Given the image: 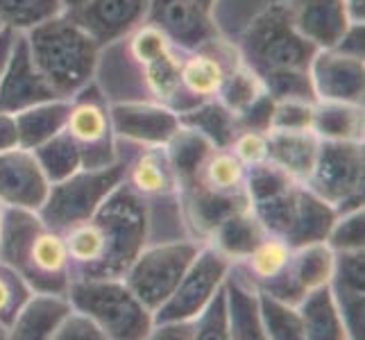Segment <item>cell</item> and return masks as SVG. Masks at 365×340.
<instances>
[{"instance_id": "8", "label": "cell", "mask_w": 365, "mask_h": 340, "mask_svg": "<svg viewBox=\"0 0 365 340\" xmlns=\"http://www.w3.org/2000/svg\"><path fill=\"white\" fill-rule=\"evenodd\" d=\"M307 188L334 209L363 205V141H322Z\"/></svg>"}, {"instance_id": "10", "label": "cell", "mask_w": 365, "mask_h": 340, "mask_svg": "<svg viewBox=\"0 0 365 340\" xmlns=\"http://www.w3.org/2000/svg\"><path fill=\"white\" fill-rule=\"evenodd\" d=\"M64 130L80 148L82 168H103L114 163V143H111L114 128L96 86L86 84L75 93Z\"/></svg>"}, {"instance_id": "56", "label": "cell", "mask_w": 365, "mask_h": 340, "mask_svg": "<svg viewBox=\"0 0 365 340\" xmlns=\"http://www.w3.org/2000/svg\"><path fill=\"white\" fill-rule=\"evenodd\" d=\"M5 28H7V25H5V23H3V21H0V32H3V30H5Z\"/></svg>"}, {"instance_id": "6", "label": "cell", "mask_w": 365, "mask_h": 340, "mask_svg": "<svg viewBox=\"0 0 365 340\" xmlns=\"http://www.w3.org/2000/svg\"><path fill=\"white\" fill-rule=\"evenodd\" d=\"M123 177L125 166L116 161L103 168H80L71 177L50 184L46 202L36 213L46 227L66 234L71 227L89 220Z\"/></svg>"}, {"instance_id": "18", "label": "cell", "mask_w": 365, "mask_h": 340, "mask_svg": "<svg viewBox=\"0 0 365 340\" xmlns=\"http://www.w3.org/2000/svg\"><path fill=\"white\" fill-rule=\"evenodd\" d=\"M295 30L316 48H331L349 25L345 0H286Z\"/></svg>"}, {"instance_id": "4", "label": "cell", "mask_w": 365, "mask_h": 340, "mask_svg": "<svg viewBox=\"0 0 365 340\" xmlns=\"http://www.w3.org/2000/svg\"><path fill=\"white\" fill-rule=\"evenodd\" d=\"M91 220L103 234L105 257L89 279H100V277L120 279L145 245L148 209L143 200L132 186L120 182L96 209Z\"/></svg>"}, {"instance_id": "54", "label": "cell", "mask_w": 365, "mask_h": 340, "mask_svg": "<svg viewBox=\"0 0 365 340\" xmlns=\"http://www.w3.org/2000/svg\"><path fill=\"white\" fill-rule=\"evenodd\" d=\"M61 3H64V9H66V11H71V9H75L78 5H82L84 0H61Z\"/></svg>"}, {"instance_id": "9", "label": "cell", "mask_w": 365, "mask_h": 340, "mask_svg": "<svg viewBox=\"0 0 365 340\" xmlns=\"http://www.w3.org/2000/svg\"><path fill=\"white\" fill-rule=\"evenodd\" d=\"M232 261L218 247L207 245L195 254L180 284L163 304L153 313V324L161 322H193L213 293L222 286Z\"/></svg>"}, {"instance_id": "46", "label": "cell", "mask_w": 365, "mask_h": 340, "mask_svg": "<svg viewBox=\"0 0 365 340\" xmlns=\"http://www.w3.org/2000/svg\"><path fill=\"white\" fill-rule=\"evenodd\" d=\"M313 107L309 100H274L270 130H313Z\"/></svg>"}, {"instance_id": "7", "label": "cell", "mask_w": 365, "mask_h": 340, "mask_svg": "<svg viewBox=\"0 0 365 340\" xmlns=\"http://www.w3.org/2000/svg\"><path fill=\"white\" fill-rule=\"evenodd\" d=\"M197 252L195 243H166L141 249L123 274L125 284L150 313H155L170 297Z\"/></svg>"}, {"instance_id": "40", "label": "cell", "mask_w": 365, "mask_h": 340, "mask_svg": "<svg viewBox=\"0 0 365 340\" xmlns=\"http://www.w3.org/2000/svg\"><path fill=\"white\" fill-rule=\"evenodd\" d=\"M293 184L295 180L288 177L279 166H274L268 159L257 163V166L245 168V193L252 205L261 202V200H268L272 195H279Z\"/></svg>"}, {"instance_id": "2", "label": "cell", "mask_w": 365, "mask_h": 340, "mask_svg": "<svg viewBox=\"0 0 365 340\" xmlns=\"http://www.w3.org/2000/svg\"><path fill=\"white\" fill-rule=\"evenodd\" d=\"M32 61L61 98H73L91 82L98 41L66 11L25 32Z\"/></svg>"}, {"instance_id": "42", "label": "cell", "mask_w": 365, "mask_h": 340, "mask_svg": "<svg viewBox=\"0 0 365 340\" xmlns=\"http://www.w3.org/2000/svg\"><path fill=\"white\" fill-rule=\"evenodd\" d=\"M28 297H30L28 282L14 268L3 263L0 266V324L9 329L14 318L19 316L21 306L28 302Z\"/></svg>"}, {"instance_id": "5", "label": "cell", "mask_w": 365, "mask_h": 340, "mask_svg": "<svg viewBox=\"0 0 365 340\" xmlns=\"http://www.w3.org/2000/svg\"><path fill=\"white\" fill-rule=\"evenodd\" d=\"M66 293L73 309L86 313L107 338H148L153 331V313L116 277H80Z\"/></svg>"}, {"instance_id": "14", "label": "cell", "mask_w": 365, "mask_h": 340, "mask_svg": "<svg viewBox=\"0 0 365 340\" xmlns=\"http://www.w3.org/2000/svg\"><path fill=\"white\" fill-rule=\"evenodd\" d=\"M148 23L168 36L175 48L195 50L218 36L209 11L195 0H150Z\"/></svg>"}, {"instance_id": "17", "label": "cell", "mask_w": 365, "mask_h": 340, "mask_svg": "<svg viewBox=\"0 0 365 340\" xmlns=\"http://www.w3.org/2000/svg\"><path fill=\"white\" fill-rule=\"evenodd\" d=\"M109 118L116 134L145 145H166L180 128L178 113L166 105L120 103L109 109Z\"/></svg>"}, {"instance_id": "58", "label": "cell", "mask_w": 365, "mask_h": 340, "mask_svg": "<svg viewBox=\"0 0 365 340\" xmlns=\"http://www.w3.org/2000/svg\"><path fill=\"white\" fill-rule=\"evenodd\" d=\"M0 207H3V205H0Z\"/></svg>"}, {"instance_id": "38", "label": "cell", "mask_w": 365, "mask_h": 340, "mask_svg": "<svg viewBox=\"0 0 365 340\" xmlns=\"http://www.w3.org/2000/svg\"><path fill=\"white\" fill-rule=\"evenodd\" d=\"M291 254H293V247L288 245L284 238L266 234L261 238V243L252 249L245 259L247 272L255 277L257 284H266L286 268V263L291 261Z\"/></svg>"}, {"instance_id": "32", "label": "cell", "mask_w": 365, "mask_h": 340, "mask_svg": "<svg viewBox=\"0 0 365 340\" xmlns=\"http://www.w3.org/2000/svg\"><path fill=\"white\" fill-rule=\"evenodd\" d=\"M32 153L50 184L66 180L82 168V153L78 143L66 134V130L55 134L53 138H48L46 143L36 145Z\"/></svg>"}, {"instance_id": "41", "label": "cell", "mask_w": 365, "mask_h": 340, "mask_svg": "<svg viewBox=\"0 0 365 340\" xmlns=\"http://www.w3.org/2000/svg\"><path fill=\"white\" fill-rule=\"evenodd\" d=\"M193 338L200 340H225L230 338V316H227V297H225V286H220L209 304L200 311L193 320Z\"/></svg>"}, {"instance_id": "22", "label": "cell", "mask_w": 365, "mask_h": 340, "mask_svg": "<svg viewBox=\"0 0 365 340\" xmlns=\"http://www.w3.org/2000/svg\"><path fill=\"white\" fill-rule=\"evenodd\" d=\"M336 209L324 202L320 195H316L307 188L304 184L297 186V197H295V213L291 230L286 232L284 241L293 249L304 247L311 243H322L329 236V230L336 220Z\"/></svg>"}, {"instance_id": "15", "label": "cell", "mask_w": 365, "mask_h": 340, "mask_svg": "<svg viewBox=\"0 0 365 340\" xmlns=\"http://www.w3.org/2000/svg\"><path fill=\"white\" fill-rule=\"evenodd\" d=\"M241 53L225 39L213 36L211 41L195 50H188V57L182 59L180 80L188 96L195 100H209L218 93L227 73L241 64Z\"/></svg>"}, {"instance_id": "45", "label": "cell", "mask_w": 365, "mask_h": 340, "mask_svg": "<svg viewBox=\"0 0 365 340\" xmlns=\"http://www.w3.org/2000/svg\"><path fill=\"white\" fill-rule=\"evenodd\" d=\"M130 50H132V57L138 61V64L145 66V64H150V61L159 59L161 55L175 50V46L170 43L168 36L157 28V25L148 23V25H138V28L134 30V36L130 41Z\"/></svg>"}, {"instance_id": "47", "label": "cell", "mask_w": 365, "mask_h": 340, "mask_svg": "<svg viewBox=\"0 0 365 340\" xmlns=\"http://www.w3.org/2000/svg\"><path fill=\"white\" fill-rule=\"evenodd\" d=\"M232 155L243 163L245 168L257 166V163L268 159V138L266 132L255 130H241L230 145Z\"/></svg>"}, {"instance_id": "29", "label": "cell", "mask_w": 365, "mask_h": 340, "mask_svg": "<svg viewBox=\"0 0 365 340\" xmlns=\"http://www.w3.org/2000/svg\"><path fill=\"white\" fill-rule=\"evenodd\" d=\"M225 297H227L230 338H266L259 313V291L252 293L241 279L227 272L225 277Z\"/></svg>"}, {"instance_id": "13", "label": "cell", "mask_w": 365, "mask_h": 340, "mask_svg": "<svg viewBox=\"0 0 365 340\" xmlns=\"http://www.w3.org/2000/svg\"><path fill=\"white\" fill-rule=\"evenodd\" d=\"M48 191L50 182L32 150L16 145L0 153V205L39 211Z\"/></svg>"}, {"instance_id": "44", "label": "cell", "mask_w": 365, "mask_h": 340, "mask_svg": "<svg viewBox=\"0 0 365 340\" xmlns=\"http://www.w3.org/2000/svg\"><path fill=\"white\" fill-rule=\"evenodd\" d=\"M263 84H266V91L274 100H309V103H316V93H313L309 71H274L263 75Z\"/></svg>"}, {"instance_id": "11", "label": "cell", "mask_w": 365, "mask_h": 340, "mask_svg": "<svg viewBox=\"0 0 365 340\" xmlns=\"http://www.w3.org/2000/svg\"><path fill=\"white\" fill-rule=\"evenodd\" d=\"M61 98L32 61L25 32H16L7 64L0 75V113H16Z\"/></svg>"}, {"instance_id": "3", "label": "cell", "mask_w": 365, "mask_h": 340, "mask_svg": "<svg viewBox=\"0 0 365 340\" xmlns=\"http://www.w3.org/2000/svg\"><path fill=\"white\" fill-rule=\"evenodd\" d=\"M238 53L261 78L274 71H309L318 48L304 39L291 21L286 3L259 14L238 36Z\"/></svg>"}, {"instance_id": "35", "label": "cell", "mask_w": 365, "mask_h": 340, "mask_svg": "<svg viewBox=\"0 0 365 340\" xmlns=\"http://www.w3.org/2000/svg\"><path fill=\"white\" fill-rule=\"evenodd\" d=\"M263 93H266V84H263L261 75L241 61L236 68L227 73V78L222 80L216 96L234 116H238V113L245 111Z\"/></svg>"}, {"instance_id": "51", "label": "cell", "mask_w": 365, "mask_h": 340, "mask_svg": "<svg viewBox=\"0 0 365 340\" xmlns=\"http://www.w3.org/2000/svg\"><path fill=\"white\" fill-rule=\"evenodd\" d=\"M19 138H16V125L11 113H0V153H5L9 148H16Z\"/></svg>"}, {"instance_id": "24", "label": "cell", "mask_w": 365, "mask_h": 340, "mask_svg": "<svg viewBox=\"0 0 365 340\" xmlns=\"http://www.w3.org/2000/svg\"><path fill=\"white\" fill-rule=\"evenodd\" d=\"M68 109H71V100L57 98V100H48V103H39L34 107L11 113L16 125L19 145L25 150H34L36 145L46 143L48 138H53L55 134L64 132Z\"/></svg>"}, {"instance_id": "27", "label": "cell", "mask_w": 365, "mask_h": 340, "mask_svg": "<svg viewBox=\"0 0 365 340\" xmlns=\"http://www.w3.org/2000/svg\"><path fill=\"white\" fill-rule=\"evenodd\" d=\"M313 132L322 141H363V105L316 100Z\"/></svg>"}, {"instance_id": "12", "label": "cell", "mask_w": 365, "mask_h": 340, "mask_svg": "<svg viewBox=\"0 0 365 340\" xmlns=\"http://www.w3.org/2000/svg\"><path fill=\"white\" fill-rule=\"evenodd\" d=\"M316 100L363 105V59L336 48H318L309 64Z\"/></svg>"}, {"instance_id": "57", "label": "cell", "mask_w": 365, "mask_h": 340, "mask_svg": "<svg viewBox=\"0 0 365 340\" xmlns=\"http://www.w3.org/2000/svg\"><path fill=\"white\" fill-rule=\"evenodd\" d=\"M0 213H3V207H0Z\"/></svg>"}, {"instance_id": "19", "label": "cell", "mask_w": 365, "mask_h": 340, "mask_svg": "<svg viewBox=\"0 0 365 340\" xmlns=\"http://www.w3.org/2000/svg\"><path fill=\"white\" fill-rule=\"evenodd\" d=\"M329 288L347 336L363 338V249L338 252Z\"/></svg>"}, {"instance_id": "53", "label": "cell", "mask_w": 365, "mask_h": 340, "mask_svg": "<svg viewBox=\"0 0 365 340\" xmlns=\"http://www.w3.org/2000/svg\"><path fill=\"white\" fill-rule=\"evenodd\" d=\"M349 23H363L365 21V0H345Z\"/></svg>"}, {"instance_id": "1", "label": "cell", "mask_w": 365, "mask_h": 340, "mask_svg": "<svg viewBox=\"0 0 365 340\" xmlns=\"http://www.w3.org/2000/svg\"><path fill=\"white\" fill-rule=\"evenodd\" d=\"M0 259L43 293L68 291V249L64 234L46 227L36 211L5 207L0 213Z\"/></svg>"}, {"instance_id": "26", "label": "cell", "mask_w": 365, "mask_h": 340, "mask_svg": "<svg viewBox=\"0 0 365 340\" xmlns=\"http://www.w3.org/2000/svg\"><path fill=\"white\" fill-rule=\"evenodd\" d=\"M266 227L261 225L257 213L250 209L238 211L234 216L225 218L216 230L211 232L213 247H218L230 261H245L247 254L255 249L261 238L266 236Z\"/></svg>"}, {"instance_id": "55", "label": "cell", "mask_w": 365, "mask_h": 340, "mask_svg": "<svg viewBox=\"0 0 365 340\" xmlns=\"http://www.w3.org/2000/svg\"><path fill=\"white\" fill-rule=\"evenodd\" d=\"M195 3L200 5V7H202V9H211V5H213V0H195Z\"/></svg>"}, {"instance_id": "23", "label": "cell", "mask_w": 365, "mask_h": 340, "mask_svg": "<svg viewBox=\"0 0 365 340\" xmlns=\"http://www.w3.org/2000/svg\"><path fill=\"white\" fill-rule=\"evenodd\" d=\"M66 293H43L28 297V302L21 306L19 316L11 322V338H53L57 326L61 324L73 304L64 297Z\"/></svg>"}, {"instance_id": "33", "label": "cell", "mask_w": 365, "mask_h": 340, "mask_svg": "<svg viewBox=\"0 0 365 340\" xmlns=\"http://www.w3.org/2000/svg\"><path fill=\"white\" fill-rule=\"evenodd\" d=\"M259 313L266 338L277 340H299L304 338V326L295 304L274 297L259 288Z\"/></svg>"}, {"instance_id": "37", "label": "cell", "mask_w": 365, "mask_h": 340, "mask_svg": "<svg viewBox=\"0 0 365 340\" xmlns=\"http://www.w3.org/2000/svg\"><path fill=\"white\" fill-rule=\"evenodd\" d=\"M61 11H66L61 0H0V21L16 32H28Z\"/></svg>"}, {"instance_id": "20", "label": "cell", "mask_w": 365, "mask_h": 340, "mask_svg": "<svg viewBox=\"0 0 365 340\" xmlns=\"http://www.w3.org/2000/svg\"><path fill=\"white\" fill-rule=\"evenodd\" d=\"M184 191L188 220L200 234L211 236V232L225 218L252 207L245 188H241V191H213V188H207L205 184L193 180L188 186H184Z\"/></svg>"}, {"instance_id": "49", "label": "cell", "mask_w": 365, "mask_h": 340, "mask_svg": "<svg viewBox=\"0 0 365 340\" xmlns=\"http://www.w3.org/2000/svg\"><path fill=\"white\" fill-rule=\"evenodd\" d=\"M53 338H82V340H93V338H107L105 331L86 316V313L71 309L68 316L61 320V324L57 326V331Z\"/></svg>"}, {"instance_id": "39", "label": "cell", "mask_w": 365, "mask_h": 340, "mask_svg": "<svg viewBox=\"0 0 365 340\" xmlns=\"http://www.w3.org/2000/svg\"><path fill=\"white\" fill-rule=\"evenodd\" d=\"M195 180L213 191H241L245 188V166L227 150H213Z\"/></svg>"}, {"instance_id": "31", "label": "cell", "mask_w": 365, "mask_h": 340, "mask_svg": "<svg viewBox=\"0 0 365 340\" xmlns=\"http://www.w3.org/2000/svg\"><path fill=\"white\" fill-rule=\"evenodd\" d=\"M130 182L138 195L168 193L178 184V177H175L166 150H161V145H153L145 150L130 170Z\"/></svg>"}, {"instance_id": "25", "label": "cell", "mask_w": 365, "mask_h": 340, "mask_svg": "<svg viewBox=\"0 0 365 340\" xmlns=\"http://www.w3.org/2000/svg\"><path fill=\"white\" fill-rule=\"evenodd\" d=\"M297 311L302 318V326H304V338L311 340L349 338L329 284L309 291L297 304Z\"/></svg>"}, {"instance_id": "30", "label": "cell", "mask_w": 365, "mask_h": 340, "mask_svg": "<svg viewBox=\"0 0 365 340\" xmlns=\"http://www.w3.org/2000/svg\"><path fill=\"white\" fill-rule=\"evenodd\" d=\"M213 153V145L207 136L195 132L193 128L180 125L168 143H166V155L170 159V166L175 170L180 186H188L195 177L200 168H202L205 159Z\"/></svg>"}, {"instance_id": "21", "label": "cell", "mask_w": 365, "mask_h": 340, "mask_svg": "<svg viewBox=\"0 0 365 340\" xmlns=\"http://www.w3.org/2000/svg\"><path fill=\"white\" fill-rule=\"evenodd\" d=\"M268 161L304 184L318 157L320 136L313 130H268Z\"/></svg>"}, {"instance_id": "34", "label": "cell", "mask_w": 365, "mask_h": 340, "mask_svg": "<svg viewBox=\"0 0 365 340\" xmlns=\"http://www.w3.org/2000/svg\"><path fill=\"white\" fill-rule=\"evenodd\" d=\"M279 3H286V0H213L209 16L218 32L238 39L259 14Z\"/></svg>"}, {"instance_id": "16", "label": "cell", "mask_w": 365, "mask_h": 340, "mask_svg": "<svg viewBox=\"0 0 365 340\" xmlns=\"http://www.w3.org/2000/svg\"><path fill=\"white\" fill-rule=\"evenodd\" d=\"M148 7L150 0H84L66 14L80 23L98 46H105L134 32L148 19Z\"/></svg>"}, {"instance_id": "48", "label": "cell", "mask_w": 365, "mask_h": 340, "mask_svg": "<svg viewBox=\"0 0 365 340\" xmlns=\"http://www.w3.org/2000/svg\"><path fill=\"white\" fill-rule=\"evenodd\" d=\"M272 109L274 98L266 91L259 100H255L245 111L236 116L238 130H255V132H268L272 123Z\"/></svg>"}, {"instance_id": "36", "label": "cell", "mask_w": 365, "mask_h": 340, "mask_svg": "<svg viewBox=\"0 0 365 340\" xmlns=\"http://www.w3.org/2000/svg\"><path fill=\"white\" fill-rule=\"evenodd\" d=\"M180 66H182V59L175 55V50H170V53L161 55L159 59L150 61V64L143 66L148 89L153 91V96L159 100L161 105L170 107L173 111H175V107H178L180 93L184 91L182 80H180Z\"/></svg>"}, {"instance_id": "28", "label": "cell", "mask_w": 365, "mask_h": 340, "mask_svg": "<svg viewBox=\"0 0 365 340\" xmlns=\"http://www.w3.org/2000/svg\"><path fill=\"white\" fill-rule=\"evenodd\" d=\"M180 125L193 128L202 136H207L213 148L230 150L232 141L236 138L238 130L236 116L225 107L220 100L211 103V100H202V103L193 105L191 109H184L178 113Z\"/></svg>"}, {"instance_id": "50", "label": "cell", "mask_w": 365, "mask_h": 340, "mask_svg": "<svg viewBox=\"0 0 365 340\" xmlns=\"http://www.w3.org/2000/svg\"><path fill=\"white\" fill-rule=\"evenodd\" d=\"M331 48L363 59V23H349L347 30L341 36V41H338L336 46H331Z\"/></svg>"}, {"instance_id": "52", "label": "cell", "mask_w": 365, "mask_h": 340, "mask_svg": "<svg viewBox=\"0 0 365 340\" xmlns=\"http://www.w3.org/2000/svg\"><path fill=\"white\" fill-rule=\"evenodd\" d=\"M14 39H16V30L5 28L3 32H0V75H3V68L7 64V57H9V50H11Z\"/></svg>"}, {"instance_id": "43", "label": "cell", "mask_w": 365, "mask_h": 340, "mask_svg": "<svg viewBox=\"0 0 365 340\" xmlns=\"http://www.w3.org/2000/svg\"><path fill=\"white\" fill-rule=\"evenodd\" d=\"M324 243L329 245L336 254L338 252L363 249V205L356 209L338 213Z\"/></svg>"}]
</instances>
